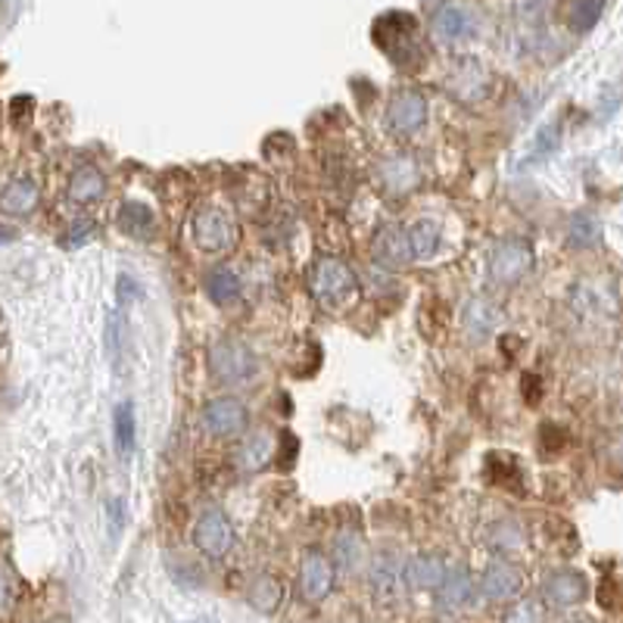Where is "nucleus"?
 Masks as SVG:
<instances>
[{"label": "nucleus", "instance_id": "f257e3e1", "mask_svg": "<svg viewBox=\"0 0 623 623\" xmlns=\"http://www.w3.org/2000/svg\"><path fill=\"white\" fill-rule=\"evenodd\" d=\"M372 38L396 69H418L424 62L421 26L412 13H384L374 22Z\"/></svg>", "mask_w": 623, "mask_h": 623}, {"label": "nucleus", "instance_id": "f03ea898", "mask_svg": "<svg viewBox=\"0 0 623 623\" xmlns=\"http://www.w3.org/2000/svg\"><path fill=\"white\" fill-rule=\"evenodd\" d=\"M309 290L322 306L337 309V306H346V303L356 296L358 278L356 271L343 263V259H337V256H322L318 263L312 265Z\"/></svg>", "mask_w": 623, "mask_h": 623}, {"label": "nucleus", "instance_id": "7ed1b4c3", "mask_svg": "<svg viewBox=\"0 0 623 623\" xmlns=\"http://www.w3.org/2000/svg\"><path fill=\"white\" fill-rule=\"evenodd\" d=\"M209 368L216 374L218 384H228V387L247 384L249 377L259 372L256 353L240 337H218L209 346Z\"/></svg>", "mask_w": 623, "mask_h": 623}, {"label": "nucleus", "instance_id": "20e7f679", "mask_svg": "<svg viewBox=\"0 0 623 623\" xmlns=\"http://www.w3.org/2000/svg\"><path fill=\"white\" fill-rule=\"evenodd\" d=\"M530 268H533V247L521 237H508V240L496 244L493 253H490V278L502 284V287L517 284Z\"/></svg>", "mask_w": 623, "mask_h": 623}, {"label": "nucleus", "instance_id": "39448f33", "mask_svg": "<svg viewBox=\"0 0 623 623\" xmlns=\"http://www.w3.org/2000/svg\"><path fill=\"white\" fill-rule=\"evenodd\" d=\"M490 85H493V78L486 72V66L481 60H474V57H462L446 76V91L458 103H481V100H486Z\"/></svg>", "mask_w": 623, "mask_h": 623}, {"label": "nucleus", "instance_id": "423d86ee", "mask_svg": "<svg viewBox=\"0 0 623 623\" xmlns=\"http://www.w3.org/2000/svg\"><path fill=\"white\" fill-rule=\"evenodd\" d=\"M234 543H237V533H234L231 517L218 512V508L200 514V521L194 524V545L206 558H225L234 548Z\"/></svg>", "mask_w": 623, "mask_h": 623}, {"label": "nucleus", "instance_id": "0eeeda50", "mask_svg": "<svg viewBox=\"0 0 623 623\" xmlns=\"http://www.w3.org/2000/svg\"><path fill=\"white\" fill-rule=\"evenodd\" d=\"M424 122H427V97H424V93L415 91V88H408V91H399L389 97L387 103L389 135L408 138V135H415Z\"/></svg>", "mask_w": 623, "mask_h": 623}, {"label": "nucleus", "instance_id": "6e6552de", "mask_svg": "<svg viewBox=\"0 0 623 623\" xmlns=\"http://www.w3.org/2000/svg\"><path fill=\"white\" fill-rule=\"evenodd\" d=\"M202 424L212 436H240L247 431L249 412L237 396H216L202 405Z\"/></svg>", "mask_w": 623, "mask_h": 623}, {"label": "nucleus", "instance_id": "1a4fd4ad", "mask_svg": "<svg viewBox=\"0 0 623 623\" xmlns=\"http://www.w3.org/2000/svg\"><path fill=\"white\" fill-rule=\"evenodd\" d=\"M194 244L206 253H228L237 244V228L228 212L202 209L194 218Z\"/></svg>", "mask_w": 623, "mask_h": 623}, {"label": "nucleus", "instance_id": "9d476101", "mask_svg": "<svg viewBox=\"0 0 623 623\" xmlns=\"http://www.w3.org/2000/svg\"><path fill=\"white\" fill-rule=\"evenodd\" d=\"M334 583H337V564L334 558H327L325 552L318 548H309L303 555V564H299V590L309 602H325L327 595L334 592Z\"/></svg>", "mask_w": 623, "mask_h": 623}, {"label": "nucleus", "instance_id": "9b49d317", "mask_svg": "<svg viewBox=\"0 0 623 623\" xmlns=\"http://www.w3.org/2000/svg\"><path fill=\"white\" fill-rule=\"evenodd\" d=\"M431 34L439 44H458L477 34V19L462 3H439L431 13Z\"/></svg>", "mask_w": 623, "mask_h": 623}, {"label": "nucleus", "instance_id": "f8f14e48", "mask_svg": "<svg viewBox=\"0 0 623 623\" xmlns=\"http://www.w3.org/2000/svg\"><path fill=\"white\" fill-rule=\"evenodd\" d=\"M405 564L393 552H380L372 561V574H368V586H372V599L380 605H393L403 592Z\"/></svg>", "mask_w": 623, "mask_h": 623}, {"label": "nucleus", "instance_id": "ddd939ff", "mask_svg": "<svg viewBox=\"0 0 623 623\" xmlns=\"http://www.w3.org/2000/svg\"><path fill=\"white\" fill-rule=\"evenodd\" d=\"M543 595L548 605L574 607V605H580L586 595H590V580L580 574V571L564 567V571H555V574L545 576Z\"/></svg>", "mask_w": 623, "mask_h": 623}, {"label": "nucleus", "instance_id": "4468645a", "mask_svg": "<svg viewBox=\"0 0 623 623\" xmlns=\"http://www.w3.org/2000/svg\"><path fill=\"white\" fill-rule=\"evenodd\" d=\"M374 259L384 268H405L415 259L412 237H408L403 225H384L380 231L374 234Z\"/></svg>", "mask_w": 623, "mask_h": 623}, {"label": "nucleus", "instance_id": "2eb2a0df", "mask_svg": "<svg viewBox=\"0 0 623 623\" xmlns=\"http://www.w3.org/2000/svg\"><path fill=\"white\" fill-rule=\"evenodd\" d=\"M521 586H524V576H521V571L514 567L512 561L505 558L490 561L481 576L483 599H490V602H508L521 592Z\"/></svg>", "mask_w": 623, "mask_h": 623}, {"label": "nucleus", "instance_id": "dca6fc26", "mask_svg": "<svg viewBox=\"0 0 623 623\" xmlns=\"http://www.w3.org/2000/svg\"><path fill=\"white\" fill-rule=\"evenodd\" d=\"M498 325H502V309H498L496 303H490L483 296L467 299L465 309H462V327H465V334L471 340H493Z\"/></svg>", "mask_w": 623, "mask_h": 623}, {"label": "nucleus", "instance_id": "f3484780", "mask_svg": "<svg viewBox=\"0 0 623 623\" xmlns=\"http://www.w3.org/2000/svg\"><path fill=\"white\" fill-rule=\"evenodd\" d=\"M380 185L393 197H405L421 185V169L418 162L408 154H389L380 162Z\"/></svg>", "mask_w": 623, "mask_h": 623}, {"label": "nucleus", "instance_id": "a211bd4d", "mask_svg": "<svg viewBox=\"0 0 623 623\" xmlns=\"http://www.w3.org/2000/svg\"><path fill=\"white\" fill-rule=\"evenodd\" d=\"M278 439L268 434V431H253L240 439V449H237V467L244 471V474H256V471H263L265 465H271V458H278Z\"/></svg>", "mask_w": 623, "mask_h": 623}, {"label": "nucleus", "instance_id": "6ab92c4d", "mask_svg": "<svg viewBox=\"0 0 623 623\" xmlns=\"http://www.w3.org/2000/svg\"><path fill=\"white\" fill-rule=\"evenodd\" d=\"M446 574H449V564L439 558V555H434V552L415 555V558L405 564V583L412 590H439Z\"/></svg>", "mask_w": 623, "mask_h": 623}, {"label": "nucleus", "instance_id": "aec40b11", "mask_svg": "<svg viewBox=\"0 0 623 623\" xmlns=\"http://www.w3.org/2000/svg\"><path fill=\"white\" fill-rule=\"evenodd\" d=\"M202 287H206V296H209L216 306H231V303H237L240 294H244L240 275L234 271L231 265H216V268H209Z\"/></svg>", "mask_w": 623, "mask_h": 623}, {"label": "nucleus", "instance_id": "412c9836", "mask_svg": "<svg viewBox=\"0 0 623 623\" xmlns=\"http://www.w3.org/2000/svg\"><path fill=\"white\" fill-rule=\"evenodd\" d=\"M38 202H41L38 185L31 178H13L0 197V209H3V216H29L38 209Z\"/></svg>", "mask_w": 623, "mask_h": 623}, {"label": "nucleus", "instance_id": "4be33fe9", "mask_svg": "<svg viewBox=\"0 0 623 623\" xmlns=\"http://www.w3.org/2000/svg\"><path fill=\"white\" fill-rule=\"evenodd\" d=\"M69 200L78 202V206H88V202H97L107 197V178L100 175L97 169L91 166H85V169H78L72 178H69Z\"/></svg>", "mask_w": 623, "mask_h": 623}, {"label": "nucleus", "instance_id": "5701e85b", "mask_svg": "<svg viewBox=\"0 0 623 623\" xmlns=\"http://www.w3.org/2000/svg\"><path fill=\"white\" fill-rule=\"evenodd\" d=\"M119 225H122V231L128 234V237L147 240L156 228L154 209H150L147 202H138V200L122 202V209H119Z\"/></svg>", "mask_w": 623, "mask_h": 623}, {"label": "nucleus", "instance_id": "b1692460", "mask_svg": "<svg viewBox=\"0 0 623 623\" xmlns=\"http://www.w3.org/2000/svg\"><path fill=\"white\" fill-rule=\"evenodd\" d=\"M471 595H474V580L467 574V567L465 564H452L449 574L443 580V586H439V602H443V607L467 605Z\"/></svg>", "mask_w": 623, "mask_h": 623}, {"label": "nucleus", "instance_id": "393cba45", "mask_svg": "<svg viewBox=\"0 0 623 623\" xmlns=\"http://www.w3.org/2000/svg\"><path fill=\"white\" fill-rule=\"evenodd\" d=\"M112 434H116V452H119V458H131V452H135V443H138V421H135V405H131V403L116 405Z\"/></svg>", "mask_w": 623, "mask_h": 623}, {"label": "nucleus", "instance_id": "a878e982", "mask_svg": "<svg viewBox=\"0 0 623 623\" xmlns=\"http://www.w3.org/2000/svg\"><path fill=\"white\" fill-rule=\"evenodd\" d=\"M249 605L256 607V611H263V614H271V611H278L280 599H284V586H280L278 576L271 574H263L256 576L253 583H249Z\"/></svg>", "mask_w": 623, "mask_h": 623}, {"label": "nucleus", "instance_id": "bb28decb", "mask_svg": "<svg viewBox=\"0 0 623 623\" xmlns=\"http://www.w3.org/2000/svg\"><path fill=\"white\" fill-rule=\"evenodd\" d=\"M408 237H412V253L415 259H434L436 249H439V240H443V231L436 225L434 218H421L408 228Z\"/></svg>", "mask_w": 623, "mask_h": 623}, {"label": "nucleus", "instance_id": "cd10ccee", "mask_svg": "<svg viewBox=\"0 0 623 623\" xmlns=\"http://www.w3.org/2000/svg\"><path fill=\"white\" fill-rule=\"evenodd\" d=\"M602 240V221L590 212H576L567 225V244L576 249H590Z\"/></svg>", "mask_w": 623, "mask_h": 623}, {"label": "nucleus", "instance_id": "c85d7f7f", "mask_svg": "<svg viewBox=\"0 0 623 623\" xmlns=\"http://www.w3.org/2000/svg\"><path fill=\"white\" fill-rule=\"evenodd\" d=\"M334 561L343 571H356L362 564V540H358L356 530H340L337 540H334Z\"/></svg>", "mask_w": 623, "mask_h": 623}, {"label": "nucleus", "instance_id": "c756f323", "mask_svg": "<svg viewBox=\"0 0 623 623\" xmlns=\"http://www.w3.org/2000/svg\"><path fill=\"white\" fill-rule=\"evenodd\" d=\"M607 0H574L571 3V29L576 34H586L599 26V19L605 13Z\"/></svg>", "mask_w": 623, "mask_h": 623}, {"label": "nucleus", "instance_id": "7c9ffc66", "mask_svg": "<svg viewBox=\"0 0 623 623\" xmlns=\"http://www.w3.org/2000/svg\"><path fill=\"white\" fill-rule=\"evenodd\" d=\"M561 144V122L558 119H552L548 125H543L540 131H536V140H533V150H530L527 162H543L548 156L558 150Z\"/></svg>", "mask_w": 623, "mask_h": 623}, {"label": "nucleus", "instance_id": "2f4dec72", "mask_svg": "<svg viewBox=\"0 0 623 623\" xmlns=\"http://www.w3.org/2000/svg\"><path fill=\"white\" fill-rule=\"evenodd\" d=\"M555 3L558 0H512V10L517 16V22L533 26V22H543L545 16L555 10Z\"/></svg>", "mask_w": 623, "mask_h": 623}, {"label": "nucleus", "instance_id": "473e14b6", "mask_svg": "<svg viewBox=\"0 0 623 623\" xmlns=\"http://www.w3.org/2000/svg\"><path fill=\"white\" fill-rule=\"evenodd\" d=\"M502 623H543V611H540L536 602L524 599V602H514V605L505 611Z\"/></svg>", "mask_w": 623, "mask_h": 623}, {"label": "nucleus", "instance_id": "72a5a7b5", "mask_svg": "<svg viewBox=\"0 0 623 623\" xmlns=\"http://www.w3.org/2000/svg\"><path fill=\"white\" fill-rule=\"evenodd\" d=\"M490 543L496 545V548H521L524 545V536H521V530L517 524H496L493 533H490Z\"/></svg>", "mask_w": 623, "mask_h": 623}, {"label": "nucleus", "instance_id": "f704fd0d", "mask_svg": "<svg viewBox=\"0 0 623 623\" xmlns=\"http://www.w3.org/2000/svg\"><path fill=\"white\" fill-rule=\"evenodd\" d=\"M125 502L122 498H109L107 502V521H109V536L116 540L119 533H122V527H125Z\"/></svg>", "mask_w": 623, "mask_h": 623}, {"label": "nucleus", "instance_id": "c9c22d12", "mask_svg": "<svg viewBox=\"0 0 623 623\" xmlns=\"http://www.w3.org/2000/svg\"><path fill=\"white\" fill-rule=\"evenodd\" d=\"M623 100V85H607L605 91H602V97H599V112L602 116H614L617 112V107H621Z\"/></svg>", "mask_w": 623, "mask_h": 623}, {"label": "nucleus", "instance_id": "e433bc0d", "mask_svg": "<svg viewBox=\"0 0 623 623\" xmlns=\"http://www.w3.org/2000/svg\"><path fill=\"white\" fill-rule=\"evenodd\" d=\"M280 455L275 458L280 467H294V462H296V452H299V443H296V436L294 434H280Z\"/></svg>", "mask_w": 623, "mask_h": 623}, {"label": "nucleus", "instance_id": "4c0bfd02", "mask_svg": "<svg viewBox=\"0 0 623 623\" xmlns=\"http://www.w3.org/2000/svg\"><path fill=\"white\" fill-rule=\"evenodd\" d=\"M13 602H16V574H13V564L7 561V571H3V607L13 611Z\"/></svg>", "mask_w": 623, "mask_h": 623}, {"label": "nucleus", "instance_id": "58836bf2", "mask_svg": "<svg viewBox=\"0 0 623 623\" xmlns=\"http://www.w3.org/2000/svg\"><path fill=\"white\" fill-rule=\"evenodd\" d=\"M91 231H93L91 221H76V225L66 231V240H69V244H85V240L91 237Z\"/></svg>", "mask_w": 623, "mask_h": 623}, {"label": "nucleus", "instance_id": "ea45409f", "mask_svg": "<svg viewBox=\"0 0 623 623\" xmlns=\"http://www.w3.org/2000/svg\"><path fill=\"white\" fill-rule=\"evenodd\" d=\"M561 623H586L583 617H567V621H561Z\"/></svg>", "mask_w": 623, "mask_h": 623}]
</instances>
